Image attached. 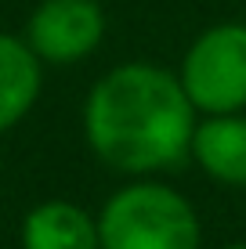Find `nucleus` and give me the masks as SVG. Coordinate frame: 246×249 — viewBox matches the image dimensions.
Here are the masks:
<instances>
[{
  "mask_svg": "<svg viewBox=\"0 0 246 249\" xmlns=\"http://www.w3.org/2000/svg\"><path fill=\"white\" fill-rule=\"evenodd\" d=\"M199 112L177 72L156 62H120L83 98V137L101 166L123 177L181 170L192 152Z\"/></svg>",
  "mask_w": 246,
  "mask_h": 249,
  "instance_id": "1",
  "label": "nucleus"
},
{
  "mask_svg": "<svg viewBox=\"0 0 246 249\" xmlns=\"http://www.w3.org/2000/svg\"><path fill=\"white\" fill-rule=\"evenodd\" d=\"M98 217L101 249H199L196 206L159 177H131L105 199Z\"/></svg>",
  "mask_w": 246,
  "mask_h": 249,
  "instance_id": "2",
  "label": "nucleus"
},
{
  "mask_svg": "<svg viewBox=\"0 0 246 249\" xmlns=\"http://www.w3.org/2000/svg\"><path fill=\"white\" fill-rule=\"evenodd\" d=\"M185 94L199 116L246 108V22H217L189 44L177 69Z\"/></svg>",
  "mask_w": 246,
  "mask_h": 249,
  "instance_id": "3",
  "label": "nucleus"
},
{
  "mask_svg": "<svg viewBox=\"0 0 246 249\" xmlns=\"http://www.w3.org/2000/svg\"><path fill=\"white\" fill-rule=\"evenodd\" d=\"M101 0H40L25 22V44L44 65L87 62L105 40Z\"/></svg>",
  "mask_w": 246,
  "mask_h": 249,
  "instance_id": "4",
  "label": "nucleus"
},
{
  "mask_svg": "<svg viewBox=\"0 0 246 249\" xmlns=\"http://www.w3.org/2000/svg\"><path fill=\"white\" fill-rule=\"evenodd\" d=\"M189 159L210 181L225 188H246V112L199 116Z\"/></svg>",
  "mask_w": 246,
  "mask_h": 249,
  "instance_id": "5",
  "label": "nucleus"
},
{
  "mask_svg": "<svg viewBox=\"0 0 246 249\" xmlns=\"http://www.w3.org/2000/svg\"><path fill=\"white\" fill-rule=\"evenodd\" d=\"M22 249H101L98 217L73 199L37 202L19 228Z\"/></svg>",
  "mask_w": 246,
  "mask_h": 249,
  "instance_id": "6",
  "label": "nucleus"
},
{
  "mask_svg": "<svg viewBox=\"0 0 246 249\" xmlns=\"http://www.w3.org/2000/svg\"><path fill=\"white\" fill-rule=\"evenodd\" d=\"M44 90V62L22 36L0 33V137L37 108Z\"/></svg>",
  "mask_w": 246,
  "mask_h": 249,
  "instance_id": "7",
  "label": "nucleus"
},
{
  "mask_svg": "<svg viewBox=\"0 0 246 249\" xmlns=\"http://www.w3.org/2000/svg\"><path fill=\"white\" fill-rule=\"evenodd\" d=\"M217 249H246V242H225V246H217Z\"/></svg>",
  "mask_w": 246,
  "mask_h": 249,
  "instance_id": "8",
  "label": "nucleus"
}]
</instances>
